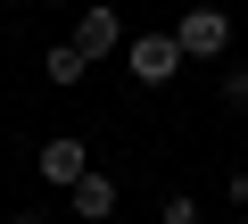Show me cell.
<instances>
[{
  "mask_svg": "<svg viewBox=\"0 0 248 224\" xmlns=\"http://www.w3.org/2000/svg\"><path fill=\"white\" fill-rule=\"evenodd\" d=\"M9 224H50V216H42V207H17V216H9Z\"/></svg>",
  "mask_w": 248,
  "mask_h": 224,
  "instance_id": "10",
  "label": "cell"
},
{
  "mask_svg": "<svg viewBox=\"0 0 248 224\" xmlns=\"http://www.w3.org/2000/svg\"><path fill=\"white\" fill-rule=\"evenodd\" d=\"M66 207H75L83 224H108V216L124 207V199H116V174H108V166H91V174H83V183L66 191Z\"/></svg>",
  "mask_w": 248,
  "mask_h": 224,
  "instance_id": "5",
  "label": "cell"
},
{
  "mask_svg": "<svg viewBox=\"0 0 248 224\" xmlns=\"http://www.w3.org/2000/svg\"><path fill=\"white\" fill-rule=\"evenodd\" d=\"M223 224H248V216H223Z\"/></svg>",
  "mask_w": 248,
  "mask_h": 224,
  "instance_id": "12",
  "label": "cell"
},
{
  "mask_svg": "<svg viewBox=\"0 0 248 224\" xmlns=\"http://www.w3.org/2000/svg\"><path fill=\"white\" fill-rule=\"evenodd\" d=\"M174 42H182V58H223L232 50V17L215 9V0H199V9H182Z\"/></svg>",
  "mask_w": 248,
  "mask_h": 224,
  "instance_id": "4",
  "label": "cell"
},
{
  "mask_svg": "<svg viewBox=\"0 0 248 224\" xmlns=\"http://www.w3.org/2000/svg\"><path fill=\"white\" fill-rule=\"evenodd\" d=\"M157 224H207V216H199V199H166V207H157Z\"/></svg>",
  "mask_w": 248,
  "mask_h": 224,
  "instance_id": "9",
  "label": "cell"
},
{
  "mask_svg": "<svg viewBox=\"0 0 248 224\" xmlns=\"http://www.w3.org/2000/svg\"><path fill=\"white\" fill-rule=\"evenodd\" d=\"M215 100H223V108H248V67H223V75H215Z\"/></svg>",
  "mask_w": 248,
  "mask_h": 224,
  "instance_id": "7",
  "label": "cell"
},
{
  "mask_svg": "<svg viewBox=\"0 0 248 224\" xmlns=\"http://www.w3.org/2000/svg\"><path fill=\"white\" fill-rule=\"evenodd\" d=\"M66 42H75V50L99 67V58H116V50H124V17L108 9V0H83V9H75V34H66Z\"/></svg>",
  "mask_w": 248,
  "mask_h": 224,
  "instance_id": "3",
  "label": "cell"
},
{
  "mask_svg": "<svg viewBox=\"0 0 248 224\" xmlns=\"http://www.w3.org/2000/svg\"><path fill=\"white\" fill-rule=\"evenodd\" d=\"M124 75H133L141 91H166V83L182 75V42H174V25H166V34H133V42H124Z\"/></svg>",
  "mask_w": 248,
  "mask_h": 224,
  "instance_id": "1",
  "label": "cell"
},
{
  "mask_svg": "<svg viewBox=\"0 0 248 224\" xmlns=\"http://www.w3.org/2000/svg\"><path fill=\"white\" fill-rule=\"evenodd\" d=\"M33 174H42L50 191H75V183L91 174V141H83V133H50V141L33 150Z\"/></svg>",
  "mask_w": 248,
  "mask_h": 224,
  "instance_id": "2",
  "label": "cell"
},
{
  "mask_svg": "<svg viewBox=\"0 0 248 224\" xmlns=\"http://www.w3.org/2000/svg\"><path fill=\"white\" fill-rule=\"evenodd\" d=\"M223 199H232V216H248V166H232V174H223Z\"/></svg>",
  "mask_w": 248,
  "mask_h": 224,
  "instance_id": "8",
  "label": "cell"
},
{
  "mask_svg": "<svg viewBox=\"0 0 248 224\" xmlns=\"http://www.w3.org/2000/svg\"><path fill=\"white\" fill-rule=\"evenodd\" d=\"M42 67H50V83H58V91H75V83L91 75V58H83L75 42H50V58H42Z\"/></svg>",
  "mask_w": 248,
  "mask_h": 224,
  "instance_id": "6",
  "label": "cell"
},
{
  "mask_svg": "<svg viewBox=\"0 0 248 224\" xmlns=\"http://www.w3.org/2000/svg\"><path fill=\"white\" fill-rule=\"evenodd\" d=\"M42 9H83V0H42Z\"/></svg>",
  "mask_w": 248,
  "mask_h": 224,
  "instance_id": "11",
  "label": "cell"
}]
</instances>
